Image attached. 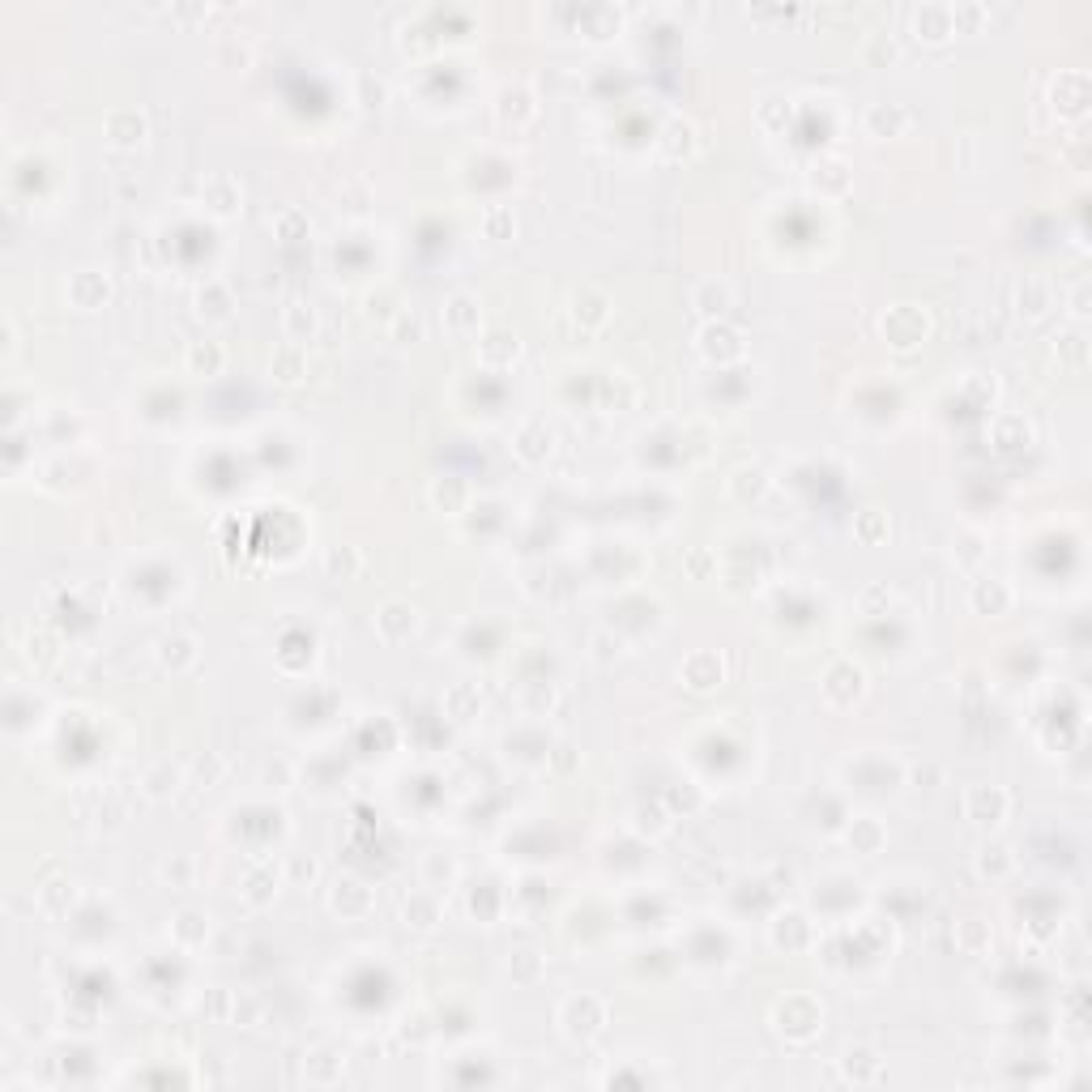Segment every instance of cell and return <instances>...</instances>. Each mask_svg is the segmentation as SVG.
<instances>
[{"mask_svg": "<svg viewBox=\"0 0 1092 1092\" xmlns=\"http://www.w3.org/2000/svg\"><path fill=\"white\" fill-rule=\"evenodd\" d=\"M602 1025H606V1007H602V999H593V994H572V999L559 1007V1028L568 1032L572 1041H593L597 1032H602Z\"/></svg>", "mask_w": 1092, "mask_h": 1092, "instance_id": "obj_1", "label": "cell"}, {"mask_svg": "<svg viewBox=\"0 0 1092 1092\" xmlns=\"http://www.w3.org/2000/svg\"><path fill=\"white\" fill-rule=\"evenodd\" d=\"M1007 811H1012V798H1007L1003 785H969L965 790V815L969 824H978L982 832L999 828Z\"/></svg>", "mask_w": 1092, "mask_h": 1092, "instance_id": "obj_2", "label": "cell"}, {"mask_svg": "<svg viewBox=\"0 0 1092 1092\" xmlns=\"http://www.w3.org/2000/svg\"><path fill=\"white\" fill-rule=\"evenodd\" d=\"M819 1020H824V1012H819L815 999H807V994H790L785 1003H777V1028L785 1032L790 1041H807L819 1032Z\"/></svg>", "mask_w": 1092, "mask_h": 1092, "instance_id": "obj_3", "label": "cell"}, {"mask_svg": "<svg viewBox=\"0 0 1092 1092\" xmlns=\"http://www.w3.org/2000/svg\"><path fill=\"white\" fill-rule=\"evenodd\" d=\"M700 355L709 363H718V368H725V363H738V359H743V333L730 328L725 321H709L700 328Z\"/></svg>", "mask_w": 1092, "mask_h": 1092, "instance_id": "obj_4", "label": "cell"}, {"mask_svg": "<svg viewBox=\"0 0 1092 1092\" xmlns=\"http://www.w3.org/2000/svg\"><path fill=\"white\" fill-rule=\"evenodd\" d=\"M418 632V610L410 602H397V597H389L380 610H375V636H380L384 644H402Z\"/></svg>", "mask_w": 1092, "mask_h": 1092, "instance_id": "obj_5", "label": "cell"}, {"mask_svg": "<svg viewBox=\"0 0 1092 1092\" xmlns=\"http://www.w3.org/2000/svg\"><path fill=\"white\" fill-rule=\"evenodd\" d=\"M884 337L896 350H913L926 337V312L909 308V303H900V308H892L884 316Z\"/></svg>", "mask_w": 1092, "mask_h": 1092, "instance_id": "obj_6", "label": "cell"}, {"mask_svg": "<svg viewBox=\"0 0 1092 1092\" xmlns=\"http://www.w3.org/2000/svg\"><path fill=\"white\" fill-rule=\"evenodd\" d=\"M866 691V675L858 671L853 662H832L828 675H824V696L837 704V709H850L853 700H858Z\"/></svg>", "mask_w": 1092, "mask_h": 1092, "instance_id": "obj_7", "label": "cell"}, {"mask_svg": "<svg viewBox=\"0 0 1092 1092\" xmlns=\"http://www.w3.org/2000/svg\"><path fill=\"white\" fill-rule=\"evenodd\" d=\"M328 909L337 913V918L355 922V918H368L371 913V888H363L359 879H337L333 892H328Z\"/></svg>", "mask_w": 1092, "mask_h": 1092, "instance_id": "obj_8", "label": "cell"}, {"mask_svg": "<svg viewBox=\"0 0 1092 1092\" xmlns=\"http://www.w3.org/2000/svg\"><path fill=\"white\" fill-rule=\"evenodd\" d=\"M111 295V282L108 274H99V269H77L73 278H68V299H73V308L90 312V308H103Z\"/></svg>", "mask_w": 1092, "mask_h": 1092, "instance_id": "obj_9", "label": "cell"}, {"mask_svg": "<svg viewBox=\"0 0 1092 1092\" xmlns=\"http://www.w3.org/2000/svg\"><path fill=\"white\" fill-rule=\"evenodd\" d=\"M512 449H516V457H521L525 465H543L550 457V449H555V431H550L543 418H530L521 431H516Z\"/></svg>", "mask_w": 1092, "mask_h": 1092, "instance_id": "obj_10", "label": "cell"}, {"mask_svg": "<svg viewBox=\"0 0 1092 1092\" xmlns=\"http://www.w3.org/2000/svg\"><path fill=\"white\" fill-rule=\"evenodd\" d=\"M201 205L214 218H235V214H240V205H243V193H240V184H235L231 175H209L205 188H201Z\"/></svg>", "mask_w": 1092, "mask_h": 1092, "instance_id": "obj_11", "label": "cell"}, {"mask_svg": "<svg viewBox=\"0 0 1092 1092\" xmlns=\"http://www.w3.org/2000/svg\"><path fill=\"white\" fill-rule=\"evenodd\" d=\"M516 355H521V337L508 333V328H487L478 337V363L483 368H512Z\"/></svg>", "mask_w": 1092, "mask_h": 1092, "instance_id": "obj_12", "label": "cell"}, {"mask_svg": "<svg viewBox=\"0 0 1092 1092\" xmlns=\"http://www.w3.org/2000/svg\"><path fill=\"white\" fill-rule=\"evenodd\" d=\"M683 683L691 687V691H713V687H721V678H725V666H721V657L718 653H709V649H700V653H691L687 662H683Z\"/></svg>", "mask_w": 1092, "mask_h": 1092, "instance_id": "obj_13", "label": "cell"}, {"mask_svg": "<svg viewBox=\"0 0 1092 1092\" xmlns=\"http://www.w3.org/2000/svg\"><path fill=\"white\" fill-rule=\"evenodd\" d=\"M146 115H141L137 108H115L108 111V141L120 150H137L141 141H146Z\"/></svg>", "mask_w": 1092, "mask_h": 1092, "instance_id": "obj_14", "label": "cell"}, {"mask_svg": "<svg viewBox=\"0 0 1092 1092\" xmlns=\"http://www.w3.org/2000/svg\"><path fill=\"white\" fill-rule=\"evenodd\" d=\"M154 653H158V666H162V671H171V675H184V671H193V666H197V640L188 636V632H171V636H162Z\"/></svg>", "mask_w": 1092, "mask_h": 1092, "instance_id": "obj_15", "label": "cell"}, {"mask_svg": "<svg viewBox=\"0 0 1092 1092\" xmlns=\"http://www.w3.org/2000/svg\"><path fill=\"white\" fill-rule=\"evenodd\" d=\"M969 602H973L978 615H1007V610H1012V590H1007V581H999V577H982V581H973Z\"/></svg>", "mask_w": 1092, "mask_h": 1092, "instance_id": "obj_16", "label": "cell"}, {"mask_svg": "<svg viewBox=\"0 0 1092 1092\" xmlns=\"http://www.w3.org/2000/svg\"><path fill=\"white\" fill-rule=\"evenodd\" d=\"M730 303H734L730 282H721V278H704L696 286V295H691V308H696L700 316H709V321H721V316L730 312Z\"/></svg>", "mask_w": 1092, "mask_h": 1092, "instance_id": "obj_17", "label": "cell"}, {"mask_svg": "<svg viewBox=\"0 0 1092 1092\" xmlns=\"http://www.w3.org/2000/svg\"><path fill=\"white\" fill-rule=\"evenodd\" d=\"M478 321H483V312H478V299L474 295H453L449 303H444V328H449L453 337H469L478 333Z\"/></svg>", "mask_w": 1092, "mask_h": 1092, "instance_id": "obj_18", "label": "cell"}, {"mask_svg": "<svg viewBox=\"0 0 1092 1092\" xmlns=\"http://www.w3.org/2000/svg\"><path fill=\"white\" fill-rule=\"evenodd\" d=\"M862 124H866L871 137H900L905 124H909V111L900 108V103H871L866 115H862Z\"/></svg>", "mask_w": 1092, "mask_h": 1092, "instance_id": "obj_19", "label": "cell"}, {"mask_svg": "<svg viewBox=\"0 0 1092 1092\" xmlns=\"http://www.w3.org/2000/svg\"><path fill=\"white\" fill-rule=\"evenodd\" d=\"M1054 108L1063 115H1084L1088 111V77L1084 73H1059L1054 81Z\"/></svg>", "mask_w": 1092, "mask_h": 1092, "instance_id": "obj_20", "label": "cell"}, {"mask_svg": "<svg viewBox=\"0 0 1092 1092\" xmlns=\"http://www.w3.org/2000/svg\"><path fill=\"white\" fill-rule=\"evenodd\" d=\"M282 328H286V337L295 346L312 342L316 328H321V321H316V308H312V303H303V299H290L286 308H282Z\"/></svg>", "mask_w": 1092, "mask_h": 1092, "instance_id": "obj_21", "label": "cell"}, {"mask_svg": "<svg viewBox=\"0 0 1092 1092\" xmlns=\"http://www.w3.org/2000/svg\"><path fill=\"white\" fill-rule=\"evenodd\" d=\"M913 30H918V39L926 43H943L952 39V9L947 5H922L918 14H913Z\"/></svg>", "mask_w": 1092, "mask_h": 1092, "instance_id": "obj_22", "label": "cell"}, {"mask_svg": "<svg viewBox=\"0 0 1092 1092\" xmlns=\"http://www.w3.org/2000/svg\"><path fill=\"white\" fill-rule=\"evenodd\" d=\"M572 316H577L581 333H593V328H602V325H606V316H610V299L602 295V290L585 286L581 295L572 299Z\"/></svg>", "mask_w": 1092, "mask_h": 1092, "instance_id": "obj_23", "label": "cell"}, {"mask_svg": "<svg viewBox=\"0 0 1092 1092\" xmlns=\"http://www.w3.org/2000/svg\"><path fill=\"white\" fill-rule=\"evenodd\" d=\"M431 503H436L440 512H449V516H461L469 508V483H465V478H457V474L436 478V483H431Z\"/></svg>", "mask_w": 1092, "mask_h": 1092, "instance_id": "obj_24", "label": "cell"}, {"mask_svg": "<svg viewBox=\"0 0 1092 1092\" xmlns=\"http://www.w3.org/2000/svg\"><path fill=\"white\" fill-rule=\"evenodd\" d=\"M171 939L184 947V952H197V947H205V939H209V918L197 913V909H184L180 918L171 922Z\"/></svg>", "mask_w": 1092, "mask_h": 1092, "instance_id": "obj_25", "label": "cell"}, {"mask_svg": "<svg viewBox=\"0 0 1092 1092\" xmlns=\"http://www.w3.org/2000/svg\"><path fill=\"white\" fill-rule=\"evenodd\" d=\"M269 371H274L278 384H299L303 375H308V359H303V346L286 342L274 350V359H269Z\"/></svg>", "mask_w": 1092, "mask_h": 1092, "instance_id": "obj_26", "label": "cell"}, {"mask_svg": "<svg viewBox=\"0 0 1092 1092\" xmlns=\"http://www.w3.org/2000/svg\"><path fill=\"white\" fill-rule=\"evenodd\" d=\"M180 785H184V772H180V764H171V760H158V764L141 777V790H146V798H154V803L171 798Z\"/></svg>", "mask_w": 1092, "mask_h": 1092, "instance_id": "obj_27", "label": "cell"}, {"mask_svg": "<svg viewBox=\"0 0 1092 1092\" xmlns=\"http://www.w3.org/2000/svg\"><path fill=\"white\" fill-rule=\"evenodd\" d=\"M973 866H978V875H982V879H994V884H999V879L1012 875L1016 858H1012V850H1007V845H999V841H985L982 850H978V858H973Z\"/></svg>", "mask_w": 1092, "mask_h": 1092, "instance_id": "obj_28", "label": "cell"}, {"mask_svg": "<svg viewBox=\"0 0 1092 1092\" xmlns=\"http://www.w3.org/2000/svg\"><path fill=\"white\" fill-rule=\"evenodd\" d=\"M1054 308V290L1046 278H1025V286H1020V312L1028 316V321H1046Z\"/></svg>", "mask_w": 1092, "mask_h": 1092, "instance_id": "obj_29", "label": "cell"}, {"mask_svg": "<svg viewBox=\"0 0 1092 1092\" xmlns=\"http://www.w3.org/2000/svg\"><path fill=\"white\" fill-rule=\"evenodd\" d=\"M402 918H406V926H415V931H436V926H440V900H436V892H415V896L406 900Z\"/></svg>", "mask_w": 1092, "mask_h": 1092, "instance_id": "obj_30", "label": "cell"}, {"mask_svg": "<svg viewBox=\"0 0 1092 1092\" xmlns=\"http://www.w3.org/2000/svg\"><path fill=\"white\" fill-rule=\"evenodd\" d=\"M845 841L853 845V853H879V850H884V841H888V832H884V824H879L875 815H858L850 824V832H845Z\"/></svg>", "mask_w": 1092, "mask_h": 1092, "instance_id": "obj_31", "label": "cell"}, {"mask_svg": "<svg viewBox=\"0 0 1092 1092\" xmlns=\"http://www.w3.org/2000/svg\"><path fill=\"white\" fill-rule=\"evenodd\" d=\"M240 896H243V905H248V909H265L269 900L278 896V875L269 871V866H256V871L243 879Z\"/></svg>", "mask_w": 1092, "mask_h": 1092, "instance_id": "obj_32", "label": "cell"}, {"mask_svg": "<svg viewBox=\"0 0 1092 1092\" xmlns=\"http://www.w3.org/2000/svg\"><path fill=\"white\" fill-rule=\"evenodd\" d=\"M197 312H201V321H227L231 316V290L222 286L218 278H209L201 290H197Z\"/></svg>", "mask_w": 1092, "mask_h": 1092, "instance_id": "obj_33", "label": "cell"}, {"mask_svg": "<svg viewBox=\"0 0 1092 1092\" xmlns=\"http://www.w3.org/2000/svg\"><path fill=\"white\" fill-rule=\"evenodd\" d=\"M346 1071V1059L337 1050H316L308 1067H303V1075H308V1084H337Z\"/></svg>", "mask_w": 1092, "mask_h": 1092, "instance_id": "obj_34", "label": "cell"}, {"mask_svg": "<svg viewBox=\"0 0 1092 1092\" xmlns=\"http://www.w3.org/2000/svg\"><path fill=\"white\" fill-rule=\"evenodd\" d=\"M811 184L828 197H841L845 188H850V167H845L841 158H819L815 171H811Z\"/></svg>", "mask_w": 1092, "mask_h": 1092, "instance_id": "obj_35", "label": "cell"}, {"mask_svg": "<svg viewBox=\"0 0 1092 1092\" xmlns=\"http://www.w3.org/2000/svg\"><path fill=\"white\" fill-rule=\"evenodd\" d=\"M444 709H449L453 721H469V718H478V709H483V696H478L469 683H457V687L444 691Z\"/></svg>", "mask_w": 1092, "mask_h": 1092, "instance_id": "obj_36", "label": "cell"}, {"mask_svg": "<svg viewBox=\"0 0 1092 1092\" xmlns=\"http://www.w3.org/2000/svg\"><path fill=\"white\" fill-rule=\"evenodd\" d=\"M222 363H227V350L218 342H193L188 346V371L193 375H218Z\"/></svg>", "mask_w": 1092, "mask_h": 1092, "instance_id": "obj_37", "label": "cell"}, {"mask_svg": "<svg viewBox=\"0 0 1092 1092\" xmlns=\"http://www.w3.org/2000/svg\"><path fill=\"white\" fill-rule=\"evenodd\" d=\"M500 120H512V124H525V120H534V94L530 90H521V86H512V90H503L500 94Z\"/></svg>", "mask_w": 1092, "mask_h": 1092, "instance_id": "obj_38", "label": "cell"}, {"mask_svg": "<svg viewBox=\"0 0 1092 1092\" xmlns=\"http://www.w3.org/2000/svg\"><path fill=\"white\" fill-rule=\"evenodd\" d=\"M691 150H696V128H691L687 120H671L662 133V154L666 158H687Z\"/></svg>", "mask_w": 1092, "mask_h": 1092, "instance_id": "obj_39", "label": "cell"}, {"mask_svg": "<svg viewBox=\"0 0 1092 1092\" xmlns=\"http://www.w3.org/2000/svg\"><path fill=\"white\" fill-rule=\"evenodd\" d=\"M730 491H734V500H760L768 491V474L764 469H756V465H743V469H734V478H730Z\"/></svg>", "mask_w": 1092, "mask_h": 1092, "instance_id": "obj_40", "label": "cell"}, {"mask_svg": "<svg viewBox=\"0 0 1092 1092\" xmlns=\"http://www.w3.org/2000/svg\"><path fill=\"white\" fill-rule=\"evenodd\" d=\"M363 568V555H359V546H333L325 555V572L333 581H350L355 577V572Z\"/></svg>", "mask_w": 1092, "mask_h": 1092, "instance_id": "obj_41", "label": "cell"}, {"mask_svg": "<svg viewBox=\"0 0 1092 1092\" xmlns=\"http://www.w3.org/2000/svg\"><path fill=\"white\" fill-rule=\"evenodd\" d=\"M956 943H960V952H965V956H985V952H990V931H985L978 918H969V922H960Z\"/></svg>", "mask_w": 1092, "mask_h": 1092, "instance_id": "obj_42", "label": "cell"}, {"mask_svg": "<svg viewBox=\"0 0 1092 1092\" xmlns=\"http://www.w3.org/2000/svg\"><path fill=\"white\" fill-rule=\"evenodd\" d=\"M68 900H73V884H65V879H52V884L39 888V909L52 913V918H61L68 909Z\"/></svg>", "mask_w": 1092, "mask_h": 1092, "instance_id": "obj_43", "label": "cell"}, {"mask_svg": "<svg viewBox=\"0 0 1092 1092\" xmlns=\"http://www.w3.org/2000/svg\"><path fill=\"white\" fill-rule=\"evenodd\" d=\"M845 1075L853 1079V1084H871V1079L879 1075V1063L871 1050H850L845 1054Z\"/></svg>", "mask_w": 1092, "mask_h": 1092, "instance_id": "obj_44", "label": "cell"}, {"mask_svg": "<svg viewBox=\"0 0 1092 1092\" xmlns=\"http://www.w3.org/2000/svg\"><path fill=\"white\" fill-rule=\"evenodd\" d=\"M512 231H516V218H512L508 205H491L483 214V235H487V240H512Z\"/></svg>", "mask_w": 1092, "mask_h": 1092, "instance_id": "obj_45", "label": "cell"}, {"mask_svg": "<svg viewBox=\"0 0 1092 1092\" xmlns=\"http://www.w3.org/2000/svg\"><path fill=\"white\" fill-rule=\"evenodd\" d=\"M218 61L227 65V68H248V61H252V47L240 39V34H222L218 39Z\"/></svg>", "mask_w": 1092, "mask_h": 1092, "instance_id": "obj_46", "label": "cell"}, {"mask_svg": "<svg viewBox=\"0 0 1092 1092\" xmlns=\"http://www.w3.org/2000/svg\"><path fill=\"white\" fill-rule=\"evenodd\" d=\"M508 973L521 985H534L538 978H543V956L538 952H512V960H508Z\"/></svg>", "mask_w": 1092, "mask_h": 1092, "instance_id": "obj_47", "label": "cell"}, {"mask_svg": "<svg viewBox=\"0 0 1092 1092\" xmlns=\"http://www.w3.org/2000/svg\"><path fill=\"white\" fill-rule=\"evenodd\" d=\"M985 18H990V9H985V5H956L952 9V30L978 34L985 26Z\"/></svg>", "mask_w": 1092, "mask_h": 1092, "instance_id": "obj_48", "label": "cell"}, {"mask_svg": "<svg viewBox=\"0 0 1092 1092\" xmlns=\"http://www.w3.org/2000/svg\"><path fill=\"white\" fill-rule=\"evenodd\" d=\"M274 231H278V240H303L308 235V214L303 209H286V214H278Z\"/></svg>", "mask_w": 1092, "mask_h": 1092, "instance_id": "obj_49", "label": "cell"}, {"mask_svg": "<svg viewBox=\"0 0 1092 1092\" xmlns=\"http://www.w3.org/2000/svg\"><path fill=\"white\" fill-rule=\"evenodd\" d=\"M162 879H167L171 888H188V879H193V858H184V853L167 858L162 862Z\"/></svg>", "mask_w": 1092, "mask_h": 1092, "instance_id": "obj_50", "label": "cell"}, {"mask_svg": "<svg viewBox=\"0 0 1092 1092\" xmlns=\"http://www.w3.org/2000/svg\"><path fill=\"white\" fill-rule=\"evenodd\" d=\"M256 1016H261V999H252V994L231 999V1020H235V1025H256Z\"/></svg>", "mask_w": 1092, "mask_h": 1092, "instance_id": "obj_51", "label": "cell"}, {"mask_svg": "<svg viewBox=\"0 0 1092 1092\" xmlns=\"http://www.w3.org/2000/svg\"><path fill=\"white\" fill-rule=\"evenodd\" d=\"M1071 355V363L1075 368H1084V333H1079V328H1071V333H1063L1059 337V346H1054V355Z\"/></svg>", "mask_w": 1092, "mask_h": 1092, "instance_id": "obj_52", "label": "cell"}, {"mask_svg": "<svg viewBox=\"0 0 1092 1092\" xmlns=\"http://www.w3.org/2000/svg\"><path fill=\"white\" fill-rule=\"evenodd\" d=\"M982 555H985V550H982V538H978V534H965V538H960V555H956L960 568H978Z\"/></svg>", "mask_w": 1092, "mask_h": 1092, "instance_id": "obj_53", "label": "cell"}, {"mask_svg": "<svg viewBox=\"0 0 1092 1092\" xmlns=\"http://www.w3.org/2000/svg\"><path fill=\"white\" fill-rule=\"evenodd\" d=\"M265 785H269V790H290V764H286V760H269V764H265Z\"/></svg>", "mask_w": 1092, "mask_h": 1092, "instance_id": "obj_54", "label": "cell"}, {"mask_svg": "<svg viewBox=\"0 0 1092 1092\" xmlns=\"http://www.w3.org/2000/svg\"><path fill=\"white\" fill-rule=\"evenodd\" d=\"M866 61H871V65H892V61H896V43H892L888 34H879V39L866 47Z\"/></svg>", "mask_w": 1092, "mask_h": 1092, "instance_id": "obj_55", "label": "cell"}, {"mask_svg": "<svg viewBox=\"0 0 1092 1092\" xmlns=\"http://www.w3.org/2000/svg\"><path fill=\"white\" fill-rule=\"evenodd\" d=\"M316 875H321V866H316L312 858H295V862H290V884L308 888V884H316Z\"/></svg>", "mask_w": 1092, "mask_h": 1092, "instance_id": "obj_56", "label": "cell"}, {"mask_svg": "<svg viewBox=\"0 0 1092 1092\" xmlns=\"http://www.w3.org/2000/svg\"><path fill=\"white\" fill-rule=\"evenodd\" d=\"M853 530H858V538H862V543H875V538L884 534V521H879V512H862V516H858V525H853Z\"/></svg>", "mask_w": 1092, "mask_h": 1092, "instance_id": "obj_57", "label": "cell"}, {"mask_svg": "<svg viewBox=\"0 0 1092 1092\" xmlns=\"http://www.w3.org/2000/svg\"><path fill=\"white\" fill-rule=\"evenodd\" d=\"M359 86H363V108H380V103H384V81L359 77Z\"/></svg>", "mask_w": 1092, "mask_h": 1092, "instance_id": "obj_58", "label": "cell"}, {"mask_svg": "<svg viewBox=\"0 0 1092 1092\" xmlns=\"http://www.w3.org/2000/svg\"><path fill=\"white\" fill-rule=\"evenodd\" d=\"M422 875H427V879L444 875V879L453 884V879H457V866H453V858H427V866H422Z\"/></svg>", "mask_w": 1092, "mask_h": 1092, "instance_id": "obj_59", "label": "cell"}, {"mask_svg": "<svg viewBox=\"0 0 1092 1092\" xmlns=\"http://www.w3.org/2000/svg\"><path fill=\"white\" fill-rule=\"evenodd\" d=\"M1071 316L1075 321H1088V282H1079L1071 290Z\"/></svg>", "mask_w": 1092, "mask_h": 1092, "instance_id": "obj_60", "label": "cell"}, {"mask_svg": "<svg viewBox=\"0 0 1092 1092\" xmlns=\"http://www.w3.org/2000/svg\"><path fill=\"white\" fill-rule=\"evenodd\" d=\"M687 568H691V577H696V581H704V572H709V550H696V555H687Z\"/></svg>", "mask_w": 1092, "mask_h": 1092, "instance_id": "obj_61", "label": "cell"}, {"mask_svg": "<svg viewBox=\"0 0 1092 1092\" xmlns=\"http://www.w3.org/2000/svg\"><path fill=\"white\" fill-rule=\"evenodd\" d=\"M875 602H888V590H884V585H875V590H866V593H862V610H866V615H871V606H875Z\"/></svg>", "mask_w": 1092, "mask_h": 1092, "instance_id": "obj_62", "label": "cell"}]
</instances>
